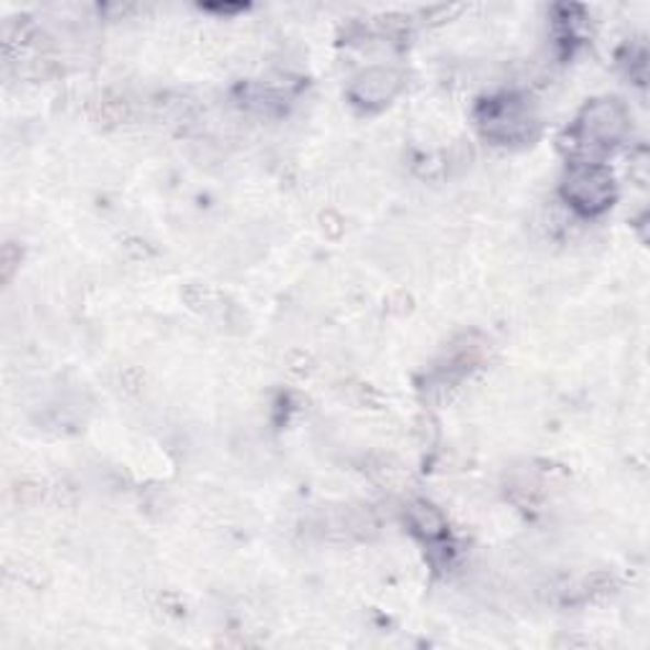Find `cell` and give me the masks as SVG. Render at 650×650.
<instances>
[{"instance_id":"cell-1","label":"cell","mask_w":650,"mask_h":650,"mask_svg":"<svg viewBox=\"0 0 650 650\" xmlns=\"http://www.w3.org/2000/svg\"><path fill=\"white\" fill-rule=\"evenodd\" d=\"M567 199L582 211H599L613 201V178L599 166H576L567 178Z\"/></svg>"},{"instance_id":"cell-2","label":"cell","mask_w":650,"mask_h":650,"mask_svg":"<svg viewBox=\"0 0 650 650\" xmlns=\"http://www.w3.org/2000/svg\"><path fill=\"white\" fill-rule=\"evenodd\" d=\"M625 130V115L615 102H599L584 112L580 133L587 145H609Z\"/></svg>"},{"instance_id":"cell-3","label":"cell","mask_w":650,"mask_h":650,"mask_svg":"<svg viewBox=\"0 0 650 650\" xmlns=\"http://www.w3.org/2000/svg\"><path fill=\"white\" fill-rule=\"evenodd\" d=\"M528 112L522 102L501 100L491 102L485 110V133L501 141H516L528 133Z\"/></svg>"},{"instance_id":"cell-4","label":"cell","mask_w":650,"mask_h":650,"mask_svg":"<svg viewBox=\"0 0 650 650\" xmlns=\"http://www.w3.org/2000/svg\"><path fill=\"white\" fill-rule=\"evenodd\" d=\"M412 524L417 526V531H422L427 539H435V536L442 534V518L433 506H425V503H417L412 508Z\"/></svg>"}]
</instances>
